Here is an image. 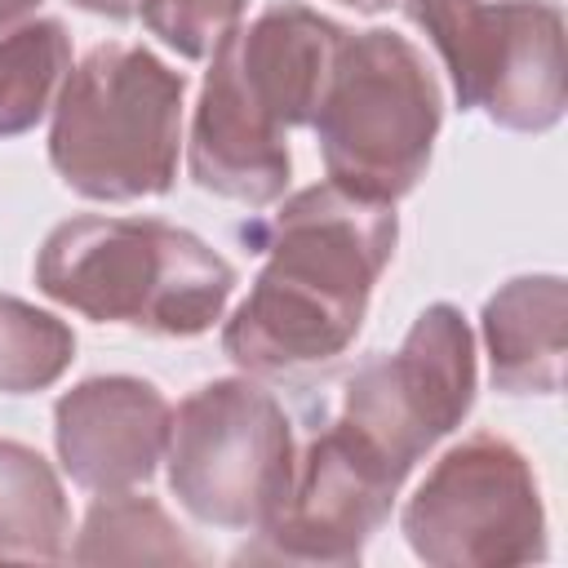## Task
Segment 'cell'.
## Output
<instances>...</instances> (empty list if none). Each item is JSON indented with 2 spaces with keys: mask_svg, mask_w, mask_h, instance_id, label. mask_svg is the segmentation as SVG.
Returning <instances> with one entry per match:
<instances>
[{
  "mask_svg": "<svg viewBox=\"0 0 568 568\" xmlns=\"http://www.w3.org/2000/svg\"><path fill=\"white\" fill-rule=\"evenodd\" d=\"M248 0H138L142 27L186 62L213 58L244 22Z\"/></svg>",
  "mask_w": 568,
  "mask_h": 568,
  "instance_id": "cell-18",
  "label": "cell"
},
{
  "mask_svg": "<svg viewBox=\"0 0 568 568\" xmlns=\"http://www.w3.org/2000/svg\"><path fill=\"white\" fill-rule=\"evenodd\" d=\"M444 124V89L426 53L390 31H346L324 98L315 106V142L333 186L395 204L430 164Z\"/></svg>",
  "mask_w": 568,
  "mask_h": 568,
  "instance_id": "cell-4",
  "label": "cell"
},
{
  "mask_svg": "<svg viewBox=\"0 0 568 568\" xmlns=\"http://www.w3.org/2000/svg\"><path fill=\"white\" fill-rule=\"evenodd\" d=\"M186 173L200 191L235 200L244 209H266L288 191V129H280L266 111L248 102V93L235 84L231 67L217 53L209 58L191 115Z\"/></svg>",
  "mask_w": 568,
  "mask_h": 568,
  "instance_id": "cell-11",
  "label": "cell"
},
{
  "mask_svg": "<svg viewBox=\"0 0 568 568\" xmlns=\"http://www.w3.org/2000/svg\"><path fill=\"white\" fill-rule=\"evenodd\" d=\"M399 528L430 568H515L550 555L537 470L497 430L444 448L404 501Z\"/></svg>",
  "mask_w": 568,
  "mask_h": 568,
  "instance_id": "cell-7",
  "label": "cell"
},
{
  "mask_svg": "<svg viewBox=\"0 0 568 568\" xmlns=\"http://www.w3.org/2000/svg\"><path fill=\"white\" fill-rule=\"evenodd\" d=\"M173 404L133 373H98L53 404V448L84 493H124L146 484L169 448Z\"/></svg>",
  "mask_w": 568,
  "mask_h": 568,
  "instance_id": "cell-10",
  "label": "cell"
},
{
  "mask_svg": "<svg viewBox=\"0 0 568 568\" xmlns=\"http://www.w3.org/2000/svg\"><path fill=\"white\" fill-rule=\"evenodd\" d=\"M479 386L475 333L453 302H430L390 355H368L342 395V422L399 475L453 435Z\"/></svg>",
  "mask_w": 568,
  "mask_h": 568,
  "instance_id": "cell-8",
  "label": "cell"
},
{
  "mask_svg": "<svg viewBox=\"0 0 568 568\" xmlns=\"http://www.w3.org/2000/svg\"><path fill=\"white\" fill-rule=\"evenodd\" d=\"M36 4H40V0H0V36L13 31L18 22H27V18L36 13Z\"/></svg>",
  "mask_w": 568,
  "mask_h": 568,
  "instance_id": "cell-20",
  "label": "cell"
},
{
  "mask_svg": "<svg viewBox=\"0 0 568 568\" xmlns=\"http://www.w3.org/2000/svg\"><path fill=\"white\" fill-rule=\"evenodd\" d=\"M71 4L84 9V13H98V18H115V22L138 13V0H71Z\"/></svg>",
  "mask_w": 568,
  "mask_h": 568,
  "instance_id": "cell-19",
  "label": "cell"
},
{
  "mask_svg": "<svg viewBox=\"0 0 568 568\" xmlns=\"http://www.w3.org/2000/svg\"><path fill=\"white\" fill-rule=\"evenodd\" d=\"M71 36L58 18H27L0 36V138L31 133L71 75Z\"/></svg>",
  "mask_w": 568,
  "mask_h": 568,
  "instance_id": "cell-16",
  "label": "cell"
},
{
  "mask_svg": "<svg viewBox=\"0 0 568 568\" xmlns=\"http://www.w3.org/2000/svg\"><path fill=\"white\" fill-rule=\"evenodd\" d=\"M31 271L58 306L151 337L209 333L235 293V266L195 231L160 217H67L40 240Z\"/></svg>",
  "mask_w": 568,
  "mask_h": 568,
  "instance_id": "cell-2",
  "label": "cell"
},
{
  "mask_svg": "<svg viewBox=\"0 0 568 568\" xmlns=\"http://www.w3.org/2000/svg\"><path fill=\"white\" fill-rule=\"evenodd\" d=\"M342 40V22L315 13L302 0H275L248 27L240 22L217 58L231 67L235 84L257 111H266L280 129H297L315 120Z\"/></svg>",
  "mask_w": 568,
  "mask_h": 568,
  "instance_id": "cell-12",
  "label": "cell"
},
{
  "mask_svg": "<svg viewBox=\"0 0 568 568\" xmlns=\"http://www.w3.org/2000/svg\"><path fill=\"white\" fill-rule=\"evenodd\" d=\"M240 235L266 262L222 324L226 359L257 382H306L342 364L395 257V204L315 182Z\"/></svg>",
  "mask_w": 568,
  "mask_h": 568,
  "instance_id": "cell-1",
  "label": "cell"
},
{
  "mask_svg": "<svg viewBox=\"0 0 568 568\" xmlns=\"http://www.w3.org/2000/svg\"><path fill=\"white\" fill-rule=\"evenodd\" d=\"M399 488L404 479L342 417H333L297 448L280 510L235 559L355 568L373 532L390 519Z\"/></svg>",
  "mask_w": 568,
  "mask_h": 568,
  "instance_id": "cell-9",
  "label": "cell"
},
{
  "mask_svg": "<svg viewBox=\"0 0 568 568\" xmlns=\"http://www.w3.org/2000/svg\"><path fill=\"white\" fill-rule=\"evenodd\" d=\"M488 377L501 395H559L568 351V284L537 271L506 280L479 315Z\"/></svg>",
  "mask_w": 568,
  "mask_h": 568,
  "instance_id": "cell-13",
  "label": "cell"
},
{
  "mask_svg": "<svg viewBox=\"0 0 568 568\" xmlns=\"http://www.w3.org/2000/svg\"><path fill=\"white\" fill-rule=\"evenodd\" d=\"M337 4H346V9H355V13H382V9H390L395 0H337Z\"/></svg>",
  "mask_w": 568,
  "mask_h": 568,
  "instance_id": "cell-21",
  "label": "cell"
},
{
  "mask_svg": "<svg viewBox=\"0 0 568 568\" xmlns=\"http://www.w3.org/2000/svg\"><path fill=\"white\" fill-rule=\"evenodd\" d=\"M67 555L75 564H200V550L182 537L173 515L133 488L98 493Z\"/></svg>",
  "mask_w": 568,
  "mask_h": 568,
  "instance_id": "cell-15",
  "label": "cell"
},
{
  "mask_svg": "<svg viewBox=\"0 0 568 568\" xmlns=\"http://www.w3.org/2000/svg\"><path fill=\"white\" fill-rule=\"evenodd\" d=\"M186 80L142 44H93L49 111V164L84 200L129 204L178 182Z\"/></svg>",
  "mask_w": 568,
  "mask_h": 568,
  "instance_id": "cell-3",
  "label": "cell"
},
{
  "mask_svg": "<svg viewBox=\"0 0 568 568\" xmlns=\"http://www.w3.org/2000/svg\"><path fill=\"white\" fill-rule=\"evenodd\" d=\"M293 422L257 377L200 382L169 426V493L178 506L226 532H257L293 479Z\"/></svg>",
  "mask_w": 568,
  "mask_h": 568,
  "instance_id": "cell-5",
  "label": "cell"
},
{
  "mask_svg": "<svg viewBox=\"0 0 568 568\" xmlns=\"http://www.w3.org/2000/svg\"><path fill=\"white\" fill-rule=\"evenodd\" d=\"M71 550V506L58 470L22 439H0V564H58Z\"/></svg>",
  "mask_w": 568,
  "mask_h": 568,
  "instance_id": "cell-14",
  "label": "cell"
},
{
  "mask_svg": "<svg viewBox=\"0 0 568 568\" xmlns=\"http://www.w3.org/2000/svg\"><path fill=\"white\" fill-rule=\"evenodd\" d=\"M75 359V333L53 311L0 293V395L49 390Z\"/></svg>",
  "mask_w": 568,
  "mask_h": 568,
  "instance_id": "cell-17",
  "label": "cell"
},
{
  "mask_svg": "<svg viewBox=\"0 0 568 568\" xmlns=\"http://www.w3.org/2000/svg\"><path fill=\"white\" fill-rule=\"evenodd\" d=\"M404 13L448 67L462 111H484L510 133H546L564 120L559 0H404Z\"/></svg>",
  "mask_w": 568,
  "mask_h": 568,
  "instance_id": "cell-6",
  "label": "cell"
}]
</instances>
